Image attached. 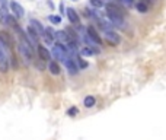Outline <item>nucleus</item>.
<instances>
[{"mask_svg":"<svg viewBox=\"0 0 166 140\" xmlns=\"http://www.w3.org/2000/svg\"><path fill=\"white\" fill-rule=\"evenodd\" d=\"M28 35H29V41H31V44H37L38 45V39H39V35L38 32L34 29V26H29L28 28Z\"/></svg>","mask_w":166,"mask_h":140,"instance_id":"obj_13","label":"nucleus"},{"mask_svg":"<svg viewBox=\"0 0 166 140\" xmlns=\"http://www.w3.org/2000/svg\"><path fill=\"white\" fill-rule=\"evenodd\" d=\"M15 31L19 34V51H21V54L23 56V58L26 62H31L34 57V47L31 44V41L28 39V37L23 34V31L19 26H16Z\"/></svg>","mask_w":166,"mask_h":140,"instance_id":"obj_1","label":"nucleus"},{"mask_svg":"<svg viewBox=\"0 0 166 140\" xmlns=\"http://www.w3.org/2000/svg\"><path fill=\"white\" fill-rule=\"evenodd\" d=\"M55 38H57V42H61V44L72 41L70 37H69V34H67V31H58V32H55Z\"/></svg>","mask_w":166,"mask_h":140,"instance_id":"obj_12","label":"nucleus"},{"mask_svg":"<svg viewBox=\"0 0 166 140\" xmlns=\"http://www.w3.org/2000/svg\"><path fill=\"white\" fill-rule=\"evenodd\" d=\"M48 70H50V73L51 74H54V76H57V74H60V72H61V69H60V64L55 62H50L48 63Z\"/></svg>","mask_w":166,"mask_h":140,"instance_id":"obj_16","label":"nucleus"},{"mask_svg":"<svg viewBox=\"0 0 166 140\" xmlns=\"http://www.w3.org/2000/svg\"><path fill=\"white\" fill-rule=\"evenodd\" d=\"M77 66H79V69H80V70H83V69H86V67H88L89 64H88V62H85L83 58L77 57Z\"/></svg>","mask_w":166,"mask_h":140,"instance_id":"obj_23","label":"nucleus"},{"mask_svg":"<svg viewBox=\"0 0 166 140\" xmlns=\"http://www.w3.org/2000/svg\"><path fill=\"white\" fill-rule=\"evenodd\" d=\"M0 5H2V7H6V0H0Z\"/></svg>","mask_w":166,"mask_h":140,"instance_id":"obj_27","label":"nucleus"},{"mask_svg":"<svg viewBox=\"0 0 166 140\" xmlns=\"http://www.w3.org/2000/svg\"><path fill=\"white\" fill-rule=\"evenodd\" d=\"M64 64H66V69H67V72H69V74H72V76L77 74L79 70H80L77 66V63L74 62V58H72V57H66Z\"/></svg>","mask_w":166,"mask_h":140,"instance_id":"obj_5","label":"nucleus"},{"mask_svg":"<svg viewBox=\"0 0 166 140\" xmlns=\"http://www.w3.org/2000/svg\"><path fill=\"white\" fill-rule=\"evenodd\" d=\"M51 53H53V57L57 58L58 62H64V60H66V57H67L69 50H67V47L64 44H61V42H55ZM57 60H55V62H57Z\"/></svg>","mask_w":166,"mask_h":140,"instance_id":"obj_3","label":"nucleus"},{"mask_svg":"<svg viewBox=\"0 0 166 140\" xmlns=\"http://www.w3.org/2000/svg\"><path fill=\"white\" fill-rule=\"evenodd\" d=\"M86 35L89 37V39H90L92 42H95V44H98V45H102V38H101V35L98 34V31H96L92 25H89L88 28H86Z\"/></svg>","mask_w":166,"mask_h":140,"instance_id":"obj_4","label":"nucleus"},{"mask_svg":"<svg viewBox=\"0 0 166 140\" xmlns=\"http://www.w3.org/2000/svg\"><path fill=\"white\" fill-rule=\"evenodd\" d=\"M73 2H76V0H73Z\"/></svg>","mask_w":166,"mask_h":140,"instance_id":"obj_28","label":"nucleus"},{"mask_svg":"<svg viewBox=\"0 0 166 140\" xmlns=\"http://www.w3.org/2000/svg\"><path fill=\"white\" fill-rule=\"evenodd\" d=\"M48 19H50V22L54 23V25H58V23H61V16H58V15H50V16H48Z\"/></svg>","mask_w":166,"mask_h":140,"instance_id":"obj_22","label":"nucleus"},{"mask_svg":"<svg viewBox=\"0 0 166 140\" xmlns=\"http://www.w3.org/2000/svg\"><path fill=\"white\" fill-rule=\"evenodd\" d=\"M140 2H143V3H146V5H149V6H153L156 3V0H140Z\"/></svg>","mask_w":166,"mask_h":140,"instance_id":"obj_26","label":"nucleus"},{"mask_svg":"<svg viewBox=\"0 0 166 140\" xmlns=\"http://www.w3.org/2000/svg\"><path fill=\"white\" fill-rule=\"evenodd\" d=\"M77 112H79L77 108H76V106H72V108L67 111V115H69V117H74V115H77Z\"/></svg>","mask_w":166,"mask_h":140,"instance_id":"obj_24","label":"nucleus"},{"mask_svg":"<svg viewBox=\"0 0 166 140\" xmlns=\"http://www.w3.org/2000/svg\"><path fill=\"white\" fill-rule=\"evenodd\" d=\"M92 7H96V9H101V7H104V0H90L89 2Z\"/></svg>","mask_w":166,"mask_h":140,"instance_id":"obj_21","label":"nucleus"},{"mask_svg":"<svg viewBox=\"0 0 166 140\" xmlns=\"http://www.w3.org/2000/svg\"><path fill=\"white\" fill-rule=\"evenodd\" d=\"M99 48H93V47H83L82 50H80V54L85 57H90L93 56V54H98L99 53Z\"/></svg>","mask_w":166,"mask_h":140,"instance_id":"obj_15","label":"nucleus"},{"mask_svg":"<svg viewBox=\"0 0 166 140\" xmlns=\"http://www.w3.org/2000/svg\"><path fill=\"white\" fill-rule=\"evenodd\" d=\"M105 9H106V12L125 16V9H124L121 5H118V3H114V2H112V3H108V5H105Z\"/></svg>","mask_w":166,"mask_h":140,"instance_id":"obj_7","label":"nucleus"},{"mask_svg":"<svg viewBox=\"0 0 166 140\" xmlns=\"http://www.w3.org/2000/svg\"><path fill=\"white\" fill-rule=\"evenodd\" d=\"M31 23H32L31 26H34V29H35V31L38 32L39 37H44V34H45V28L42 26V25H41V22H39V21H37V19H31Z\"/></svg>","mask_w":166,"mask_h":140,"instance_id":"obj_14","label":"nucleus"},{"mask_svg":"<svg viewBox=\"0 0 166 140\" xmlns=\"http://www.w3.org/2000/svg\"><path fill=\"white\" fill-rule=\"evenodd\" d=\"M136 9H137L140 13H147L150 9V6L143 3V2H137V3H136Z\"/></svg>","mask_w":166,"mask_h":140,"instance_id":"obj_19","label":"nucleus"},{"mask_svg":"<svg viewBox=\"0 0 166 140\" xmlns=\"http://www.w3.org/2000/svg\"><path fill=\"white\" fill-rule=\"evenodd\" d=\"M95 104H96V99H95V96H92V95H88L83 99V105L86 106V108H93Z\"/></svg>","mask_w":166,"mask_h":140,"instance_id":"obj_18","label":"nucleus"},{"mask_svg":"<svg viewBox=\"0 0 166 140\" xmlns=\"http://www.w3.org/2000/svg\"><path fill=\"white\" fill-rule=\"evenodd\" d=\"M9 60H10L9 47H6L3 42H0V72L2 73H6L9 70Z\"/></svg>","mask_w":166,"mask_h":140,"instance_id":"obj_2","label":"nucleus"},{"mask_svg":"<svg viewBox=\"0 0 166 140\" xmlns=\"http://www.w3.org/2000/svg\"><path fill=\"white\" fill-rule=\"evenodd\" d=\"M9 12H7V7H0V22L7 25V21H9Z\"/></svg>","mask_w":166,"mask_h":140,"instance_id":"obj_17","label":"nucleus"},{"mask_svg":"<svg viewBox=\"0 0 166 140\" xmlns=\"http://www.w3.org/2000/svg\"><path fill=\"white\" fill-rule=\"evenodd\" d=\"M66 15H67V18H69V21H70L73 25H79V22H80V18H79L77 12L74 10L73 7H69V9H67Z\"/></svg>","mask_w":166,"mask_h":140,"instance_id":"obj_10","label":"nucleus"},{"mask_svg":"<svg viewBox=\"0 0 166 140\" xmlns=\"http://www.w3.org/2000/svg\"><path fill=\"white\" fill-rule=\"evenodd\" d=\"M10 12L15 15L16 18H22L23 15H25V10H23V7L18 2H15V0H10Z\"/></svg>","mask_w":166,"mask_h":140,"instance_id":"obj_8","label":"nucleus"},{"mask_svg":"<svg viewBox=\"0 0 166 140\" xmlns=\"http://www.w3.org/2000/svg\"><path fill=\"white\" fill-rule=\"evenodd\" d=\"M106 16L109 18V21L114 23V25H118V26L124 25V16H121V15H117V13H111V12H106Z\"/></svg>","mask_w":166,"mask_h":140,"instance_id":"obj_11","label":"nucleus"},{"mask_svg":"<svg viewBox=\"0 0 166 140\" xmlns=\"http://www.w3.org/2000/svg\"><path fill=\"white\" fill-rule=\"evenodd\" d=\"M118 2H120V5L128 6V7H130V6H133V5H134V2H133V0H118Z\"/></svg>","mask_w":166,"mask_h":140,"instance_id":"obj_25","label":"nucleus"},{"mask_svg":"<svg viewBox=\"0 0 166 140\" xmlns=\"http://www.w3.org/2000/svg\"><path fill=\"white\" fill-rule=\"evenodd\" d=\"M105 39L106 42L109 45H112V47H115V45H118L120 42H121V38H120V35L117 34V32H114V31H105Z\"/></svg>","mask_w":166,"mask_h":140,"instance_id":"obj_6","label":"nucleus"},{"mask_svg":"<svg viewBox=\"0 0 166 140\" xmlns=\"http://www.w3.org/2000/svg\"><path fill=\"white\" fill-rule=\"evenodd\" d=\"M0 42H3L6 47H9V48H10V38L7 37L6 32H0Z\"/></svg>","mask_w":166,"mask_h":140,"instance_id":"obj_20","label":"nucleus"},{"mask_svg":"<svg viewBox=\"0 0 166 140\" xmlns=\"http://www.w3.org/2000/svg\"><path fill=\"white\" fill-rule=\"evenodd\" d=\"M37 50H38V56H39V58H41L42 62H48V60L51 58V53L45 48L44 45L38 44L37 45Z\"/></svg>","mask_w":166,"mask_h":140,"instance_id":"obj_9","label":"nucleus"}]
</instances>
